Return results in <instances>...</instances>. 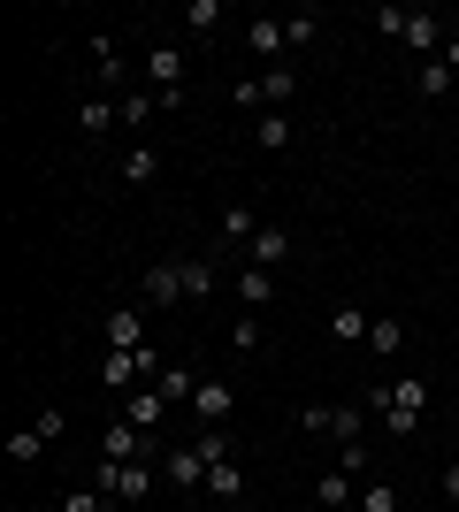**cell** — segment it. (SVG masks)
Masks as SVG:
<instances>
[{"instance_id":"cell-40","label":"cell","mask_w":459,"mask_h":512,"mask_svg":"<svg viewBox=\"0 0 459 512\" xmlns=\"http://www.w3.org/2000/svg\"><path fill=\"white\" fill-rule=\"evenodd\" d=\"M46 512H62V505H46Z\"/></svg>"},{"instance_id":"cell-36","label":"cell","mask_w":459,"mask_h":512,"mask_svg":"<svg viewBox=\"0 0 459 512\" xmlns=\"http://www.w3.org/2000/svg\"><path fill=\"white\" fill-rule=\"evenodd\" d=\"M31 428H39L46 444H62V436H69V413L62 406H39V421H31Z\"/></svg>"},{"instance_id":"cell-28","label":"cell","mask_w":459,"mask_h":512,"mask_svg":"<svg viewBox=\"0 0 459 512\" xmlns=\"http://www.w3.org/2000/svg\"><path fill=\"white\" fill-rule=\"evenodd\" d=\"M8 459H16V467H39V459H46V436H39V428H16V436H8Z\"/></svg>"},{"instance_id":"cell-34","label":"cell","mask_w":459,"mask_h":512,"mask_svg":"<svg viewBox=\"0 0 459 512\" xmlns=\"http://www.w3.org/2000/svg\"><path fill=\"white\" fill-rule=\"evenodd\" d=\"M184 23H192L199 39H207V31H215V23H222V0H192V8H184Z\"/></svg>"},{"instance_id":"cell-7","label":"cell","mask_w":459,"mask_h":512,"mask_svg":"<svg viewBox=\"0 0 459 512\" xmlns=\"http://www.w3.org/2000/svg\"><path fill=\"white\" fill-rule=\"evenodd\" d=\"M291 245H299V237H291L284 222H261V230H253V245H245V268H268V276H276V268L291 260Z\"/></svg>"},{"instance_id":"cell-3","label":"cell","mask_w":459,"mask_h":512,"mask_svg":"<svg viewBox=\"0 0 459 512\" xmlns=\"http://www.w3.org/2000/svg\"><path fill=\"white\" fill-rule=\"evenodd\" d=\"M92 490H108L115 505H146L153 497V467L146 459H100V482Z\"/></svg>"},{"instance_id":"cell-30","label":"cell","mask_w":459,"mask_h":512,"mask_svg":"<svg viewBox=\"0 0 459 512\" xmlns=\"http://www.w3.org/2000/svg\"><path fill=\"white\" fill-rule=\"evenodd\" d=\"M230 352H261V314H238V321H230Z\"/></svg>"},{"instance_id":"cell-5","label":"cell","mask_w":459,"mask_h":512,"mask_svg":"<svg viewBox=\"0 0 459 512\" xmlns=\"http://www.w3.org/2000/svg\"><path fill=\"white\" fill-rule=\"evenodd\" d=\"M184 77H192L184 46H153V54H146V85H153V100H161V107L184 100Z\"/></svg>"},{"instance_id":"cell-6","label":"cell","mask_w":459,"mask_h":512,"mask_svg":"<svg viewBox=\"0 0 459 512\" xmlns=\"http://www.w3.org/2000/svg\"><path fill=\"white\" fill-rule=\"evenodd\" d=\"M360 421H368V406H306L299 413L306 436H329V444H360Z\"/></svg>"},{"instance_id":"cell-16","label":"cell","mask_w":459,"mask_h":512,"mask_svg":"<svg viewBox=\"0 0 459 512\" xmlns=\"http://www.w3.org/2000/svg\"><path fill=\"white\" fill-rule=\"evenodd\" d=\"M146 451H153V436H138L131 421H115L108 436H100V459H146Z\"/></svg>"},{"instance_id":"cell-20","label":"cell","mask_w":459,"mask_h":512,"mask_svg":"<svg viewBox=\"0 0 459 512\" xmlns=\"http://www.w3.org/2000/svg\"><path fill=\"white\" fill-rule=\"evenodd\" d=\"M153 390H161V398H169V406H192V390H199V375H192V367H184V360H169V367H161V383H153Z\"/></svg>"},{"instance_id":"cell-15","label":"cell","mask_w":459,"mask_h":512,"mask_svg":"<svg viewBox=\"0 0 459 512\" xmlns=\"http://www.w3.org/2000/svg\"><path fill=\"white\" fill-rule=\"evenodd\" d=\"M123 115V100H108V92H92V100H77V130L85 138H108V123Z\"/></svg>"},{"instance_id":"cell-4","label":"cell","mask_w":459,"mask_h":512,"mask_svg":"<svg viewBox=\"0 0 459 512\" xmlns=\"http://www.w3.org/2000/svg\"><path fill=\"white\" fill-rule=\"evenodd\" d=\"M230 100H238V107H268V115H276L284 100H299V69L276 62V69H261L253 85H230Z\"/></svg>"},{"instance_id":"cell-11","label":"cell","mask_w":459,"mask_h":512,"mask_svg":"<svg viewBox=\"0 0 459 512\" xmlns=\"http://www.w3.org/2000/svg\"><path fill=\"white\" fill-rule=\"evenodd\" d=\"M314 505H322V512H352V505H360V474L329 467L322 482H314Z\"/></svg>"},{"instance_id":"cell-14","label":"cell","mask_w":459,"mask_h":512,"mask_svg":"<svg viewBox=\"0 0 459 512\" xmlns=\"http://www.w3.org/2000/svg\"><path fill=\"white\" fill-rule=\"evenodd\" d=\"M192 406H199V421H207V428H222L230 413H238V390H230V383H199Z\"/></svg>"},{"instance_id":"cell-26","label":"cell","mask_w":459,"mask_h":512,"mask_svg":"<svg viewBox=\"0 0 459 512\" xmlns=\"http://www.w3.org/2000/svg\"><path fill=\"white\" fill-rule=\"evenodd\" d=\"M215 260H184V299H215Z\"/></svg>"},{"instance_id":"cell-41","label":"cell","mask_w":459,"mask_h":512,"mask_svg":"<svg viewBox=\"0 0 459 512\" xmlns=\"http://www.w3.org/2000/svg\"><path fill=\"white\" fill-rule=\"evenodd\" d=\"M452 428H459V413H452Z\"/></svg>"},{"instance_id":"cell-31","label":"cell","mask_w":459,"mask_h":512,"mask_svg":"<svg viewBox=\"0 0 459 512\" xmlns=\"http://www.w3.org/2000/svg\"><path fill=\"white\" fill-rule=\"evenodd\" d=\"M153 107H161L153 92H123V123H131V130H146V123H153Z\"/></svg>"},{"instance_id":"cell-38","label":"cell","mask_w":459,"mask_h":512,"mask_svg":"<svg viewBox=\"0 0 459 512\" xmlns=\"http://www.w3.org/2000/svg\"><path fill=\"white\" fill-rule=\"evenodd\" d=\"M444 497H452V505H459V459H452V467H444Z\"/></svg>"},{"instance_id":"cell-9","label":"cell","mask_w":459,"mask_h":512,"mask_svg":"<svg viewBox=\"0 0 459 512\" xmlns=\"http://www.w3.org/2000/svg\"><path fill=\"white\" fill-rule=\"evenodd\" d=\"M138 299L146 306H176L184 299V260H153L146 276H138Z\"/></svg>"},{"instance_id":"cell-19","label":"cell","mask_w":459,"mask_h":512,"mask_svg":"<svg viewBox=\"0 0 459 512\" xmlns=\"http://www.w3.org/2000/svg\"><path fill=\"white\" fill-rule=\"evenodd\" d=\"M92 77H100V85H123V46H115L108 31H92Z\"/></svg>"},{"instance_id":"cell-27","label":"cell","mask_w":459,"mask_h":512,"mask_svg":"<svg viewBox=\"0 0 459 512\" xmlns=\"http://www.w3.org/2000/svg\"><path fill=\"white\" fill-rule=\"evenodd\" d=\"M398 344H406V321H391V314H383V321L368 329V352H375V360H391Z\"/></svg>"},{"instance_id":"cell-18","label":"cell","mask_w":459,"mask_h":512,"mask_svg":"<svg viewBox=\"0 0 459 512\" xmlns=\"http://www.w3.org/2000/svg\"><path fill=\"white\" fill-rule=\"evenodd\" d=\"M245 46H253V54H261V62H276V54H284V23H276V16H253V23H245Z\"/></svg>"},{"instance_id":"cell-22","label":"cell","mask_w":459,"mask_h":512,"mask_svg":"<svg viewBox=\"0 0 459 512\" xmlns=\"http://www.w3.org/2000/svg\"><path fill=\"white\" fill-rule=\"evenodd\" d=\"M368 329H375V314H360V306H337V314H329V337L337 344H368Z\"/></svg>"},{"instance_id":"cell-17","label":"cell","mask_w":459,"mask_h":512,"mask_svg":"<svg viewBox=\"0 0 459 512\" xmlns=\"http://www.w3.org/2000/svg\"><path fill=\"white\" fill-rule=\"evenodd\" d=\"M100 337H108V352H138V344H146L138 337V306H115V314L100 321Z\"/></svg>"},{"instance_id":"cell-21","label":"cell","mask_w":459,"mask_h":512,"mask_svg":"<svg viewBox=\"0 0 459 512\" xmlns=\"http://www.w3.org/2000/svg\"><path fill=\"white\" fill-rule=\"evenodd\" d=\"M238 299H245V314H261V306L276 299V276H268V268H238Z\"/></svg>"},{"instance_id":"cell-13","label":"cell","mask_w":459,"mask_h":512,"mask_svg":"<svg viewBox=\"0 0 459 512\" xmlns=\"http://www.w3.org/2000/svg\"><path fill=\"white\" fill-rule=\"evenodd\" d=\"M138 352H146V344H138ZM138 352H108V360H100V383L108 390H146V360H138Z\"/></svg>"},{"instance_id":"cell-12","label":"cell","mask_w":459,"mask_h":512,"mask_svg":"<svg viewBox=\"0 0 459 512\" xmlns=\"http://www.w3.org/2000/svg\"><path fill=\"white\" fill-rule=\"evenodd\" d=\"M207 497H215V505H238V497H245V467L230 459V451L207 459Z\"/></svg>"},{"instance_id":"cell-23","label":"cell","mask_w":459,"mask_h":512,"mask_svg":"<svg viewBox=\"0 0 459 512\" xmlns=\"http://www.w3.org/2000/svg\"><path fill=\"white\" fill-rule=\"evenodd\" d=\"M452 85H459V77L444 69V54H437V62H421V69H414V92H421V100H444Z\"/></svg>"},{"instance_id":"cell-25","label":"cell","mask_w":459,"mask_h":512,"mask_svg":"<svg viewBox=\"0 0 459 512\" xmlns=\"http://www.w3.org/2000/svg\"><path fill=\"white\" fill-rule=\"evenodd\" d=\"M153 176H161V153H153V146H131V153H123V184H153Z\"/></svg>"},{"instance_id":"cell-10","label":"cell","mask_w":459,"mask_h":512,"mask_svg":"<svg viewBox=\"0 0 459 512\" xmlns=\"http://www.w3.org/2000/svg\"><path fill=\"white\" fill-rule=\"evenodd\" d=\"M161 482H169V490H199V482H207V444L169 451V459H161Z\"/></svg>"},{"instance_id":"cell-37","label":"cell","mask_w":459,"mask_h":512,"mask_svg":"<svg viewBox=\"0 0 459 512\" xmlns=\"http://www.w3.org/2000/svg\"><path fill=\"white\" fill-rule=\"evenodd\" d=\"M444 69H452V77H459V31H452V39H444Z\"/></svg>"},{"instance_id":"cell-8","label":"cell","mask_w":459,"mask_h":512,"mask_svg":"<svg viewBox=\"0 0 459 512\" xmlns=\"http://www.w3.org/2000/svg\"><path fill=\"white\" fill-rule=\"evenodd\" d=\"M123 421L138 428V436H153V444H161V421H169V398H161V390H123Z\"/></svg>"},{"instance_id":"cell-33","label":"cell","mask_w":459,"mask_h":512,"mask_svg":"<svg viewBox=\"0 0 459 512\" xmlns=\"http://www.w3.org/2000/svg\"><path fill=\"white\" fill-rule=\"evenodd\" d=\"M62 512H115V497H108V490H69Z\"/></svg>"},{"instance_id":"cell-29","label":"cell","mask_w":459,"mask_h":512,"mask_svg":"<svg viewBox=\"0 0 459 512\" xmlns=\"http://www.w3.org/2000/svg\"><path fill=\"white\" fill-rule=\"evenodd\" d=\"M284 39H291V46H314V39H322V16H314V8H299V16H284Z\"/></svg>"},{"instance_id":"cell-39","label":"cell","mask_w":459,"mask_h":512,"mask_svg":"<svg viewBox=\"0 0 459 512\" xmlns=\"http://www.w3.org/2000/svg\"><path fill=\"white\" fill-rule=\"evenodd\" d=\"M215 512H238V505H215Z\"/></svg>"},{"instance_id":"cell-24","label":"cell","mask_w":459,"mask_h":512,"mask_svg":"<svg viewBox=\"0 0 459 512\" xmlns=\"http://www.w3.org/2000/svg\"><path fill=\"white\" fill-rule=\"evenodd\" d=\"M253 230H261V222H253V207H222V245H253Z\"/></svg>"},{"instance_id":"cell-2","label":"cell","mask_w":459,"mask_h":512,"mask_svg":"<svg viewBox=\"0 0 459 512\" xmlns=\"http://www.w3.org/2000/svg\"><path fill=\"white\" fill-rule=\"evenodd\" d=\"M368 406L383 413V428H391V436H414V428H421V406H429V383H421V375H398V383L368 390Z\"/></svg>"},{"instance_id":"cell-1","label":"cell","mask_w":459,"mask_h":512,"mask_svg":"<svg viewBox=\"0 0 459 512\" xmlns=\"http://www.w3.org/2000/svg\"><path fill=\"white\" fill-rule=\"evenodd\" d=\"M375 23H383V39H398L406 54H421V62H437L444 54V16H429V8H375Z\"/></svg>"},{"instance_id":"cell-32","label":"cell","mask_w":459,"mask_h":512,"mask_svg":"<svg viewBox=\"0 0 459 512\" xmlns=\"http://www.w3.org/2000/svg\"><path fill=\"white\" fill-rule=\"evenodd\" d=\"M360 512H398V490L391 482H360Z\"/></svg>"},{"instance_id":"cell-35","label":"cell","mask_w":459,"mask_h":512,"mask_svg":"<svg viewBox=\"0 0 459 512\" xmlns=\"http://www.w3.org/2000/svg\"><path fill=\"white\" fill-rule=\"evenodd\" d=\"M261 146H268V153L291 146V115H284V107H276V115H261Z\"/></svg>"}]
</instances>
